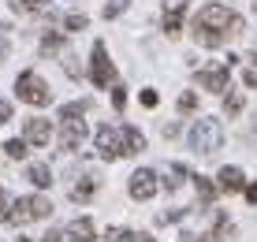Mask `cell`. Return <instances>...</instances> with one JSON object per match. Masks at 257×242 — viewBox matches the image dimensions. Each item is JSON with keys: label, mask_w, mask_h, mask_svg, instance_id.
Masks as SVG:
<instances>
[{"label": "cell", "mask_w": 257, "mask_h": 242, "mask_svg": "<svg viewBox=\"0 0 257 242\" xmlns=\"http://www.w3.org/2000/svg\"><path fill=\"white\" fill-rule=\"evenodd\" d=\"M112 104H116V112H123V104H127V89L123 86H112Z\"/></svg>", "instance_id": "28"}, {"label": "cell", "mask_w": 257, "mask_h": 242, "mask_svg": "<svg viewBox=\"0 0 257 242\" xmlns=\"http://www.w3.org/2000/svg\"><path fill=\"white\" fill-rule=\"evenodd\" d=\"M127 4H131V0H108V4H104V19H116V15H123V12H127Z\"/></svg>", "instance_id": "26"}, {"label": "cell", "mask_w": 257, "mask_h": 242, "mask_svg": "<svg viewBox=\"0 0 257 242\" xmlns=\"http://www.w3.org/2000/svg\"><path fill=\"white\" fill-rule=\"evenodd\" d=\"M60 49H64V34L60 30H52V34L41 38V52H60Z\"/></svg>", "instance_id": "21"}, {"label": "cell", "mask_w": 257, "mask_h": 242, "mask_svg": "<svg viewBox=\"0 0 257 242\" xmlns=\"http://www.w3.org/2000/svg\"><path fill=\"white\" fill-rule=\"evenodd\" d=\"M190 26H209V30H224V34H242V19L231 12V8H224V4H205V8H198V15H194V23Z\"/></svg>", "instance_id": "1"}, {"label": "cell", "mask_w": 257, "mask_h": 242, "mask_svg": "<svg viewBox=\"0 0 257 242\" xmlns=\"http://www.w3.org/2000/svg\"><path fill=\"white\" fill-rule=\"evenodd\" d=\"M242 194H246V201H253V205H257V183H246V186H242Z\"/></svg>", "instance_id": "32"}, {"label": "cell", "mask_w": 257, "mask_h": 242, "mask_svg": "<svg viewBox=\"0 0 257 242\" xmlns=\"http://www.w3.org/2000/svg\"><path fill=\"white\" fill-rule=\"evenodd\" d=\"M123 235H127L123 227H108V235H104V238H108V242H123Z\"/></svg>", "instance_id": "34"}, {"label": "cell", "mask_w": 257, "mask_h": 242, "mask_svg": "<svg viewBox=\"0 0 257 242\" xmlns=\"http://www.w3.org/2000/svg\"><path fill=\"white\" fill-rule=\"evenodd\" d=\"M64 238H67V242H93V220H90V216L71 220L67 231H64Z\"/></svg>", "instance_id": "13"}, {"label": "cell", "mask_w": 257, "mask_h": 242, "mask_svg": "<svg viewBox=\"0 0 257 242\" xmlns=\"http://www.w3.org/2000/svg\"><path fill=\"white\" fill-rule=\"evenodd\" d=\"M242 93H238V89H231V93H227L224 97V108H227V115H238V112H242Z\"/></svg>", "instance_id": "24"}, {"label": "cell", "mask_w": 257, "mask_h": 242, "mask_svg": "<svg viewBox=\"0 0 257 242\" xmlns=\"http://www.w3.org/2000/svg\"><path fill=\"white\" fill-rule=\"evenodd\" d=\"M123 238L127 242H153V235H146V231H127Z\"/></svg>", "instance_id": "30"}, {"label": "cell", "mask_w": 257, "mask_h": 242, "mask_svg": "<svg viewBox=\"0 0 257 242\" xmlns=\"http://www.w3.org/2000/svg\"><path fill=\"white\" fill-rule=\"evenodd\" d=\"M194 190H198V201L205 205V209H212V201H216V186H212L205 175H194Z\"/></svg>", "instance_id": "17"}, {"label": "cell", "mask_w": 257, "mask_h": 242, "mask_svg": "<svg viewBox=\"0 0 257 242\" xmlns=\"http://www.w3.org/2000/svg\"><path fill=\"white\" fill-rule=\"evenodd\" d=\"M190 30H194V41L205 45V49H220V45L227 41L224 30H209V26H190Z\"/></svg>", "instance_id": "14"}, {"label": "cell", "mask_w": 257, "mask_h": 242, "mask_svg": "<svg viewBox=\"0 0 257 242\" xmlns=\"http://www.w3.org/2000/svg\"><path fill=\"white\" fill-rule=\"evenodd\" d=\"M187 175H190V172H187L183 164H168V168H164V186H168V190H179Z\"/></svg>", "instance_id": "19"}, {"label": "cell", "mask_w": 257, "mask_h": 242, "mask_svg": "<svg viewBox=\"0 0 257 242\" xmlns=\"http://www.w3.org/2000/svg\"><path fill=\"white\" fill-rule=\"evenodd\" d=\"M45 4H49V0H12V8H15V12H23V15L45 12Z\"/></svg>", "instance_id": "20"}, {"label": "cell", "mask_w": 257, "mask_h": 242, "mask_svg": "<svg viewBox=\"0 0 257 242\" xmlns=\"http://www.w3.org/2000/svg\"><path fill=\"white\" fill-rule=\"evenodd\" d=\"M8 119H12V104L0 97V123H8Z\"/></svg>", "instance_id": "33"}, {"label": "cell", "mask_w": 257, "mask_h": 242, "mask_svg": "<svg viewBox=\"0 0 257 242\" xmlns=\"http://www.w3.org/2000/svg\"><path fill=\"white\" fill-rule=\"evenodd\" d=\"M64 71H67L71 78H78V75H82V67L75 64V52H64Z\"/></svg>", "instance_id": "27"}, {"label": "cell", "mask_w": 257, "mask_h": 242, "mask_svg": "<svg viewBox=\"0 0 257 242\" xmlns=\"http://www.w3.org/2000/svg\"><path fill=\"white\" fill-rule=\"evenodd\" d=\"M41 242H64V235H60V231H49V235L41 238Z\"/></svg>", "instance_id": "37"}, {"label": "cell", "mask_w": 257, "mask_h": 242, "mask_svg": "<svg viewBox=\"0 0 257 242\" xmlns=\"http://www.w3.org/2000/svg\"><path fill=\"white\" fill-rule=\"evenodd\" d=\"M227 78H231V64H209V67H201L198 71V86L201 89H212V93H224L227 89Z\"/></svg>", "instance_id": "7"}, {"label": "cell", "mask_w": 257, "mask_h": 242, "mask_svg": "<svg viewBox=\"0 0 257 242\" xmlns=\"http://www.w3.org/2000/svg\"><path fill=\"white\" fill-rule=\"evenodd\" d=\"M253 64H257V56H253ZM253 71H257V67H253Z\"/></svg>", "instance_id": "40"}, {"label": "cell", "mask_w": 257, "mask_h": 242, "mask_svg": "<svg viewBox=\"0 0 257 242\" xmlns=\"http://www.w3.org/2000/svg\"><path fill=\"white\" fill-rule=\"evenodd\" d=\"M4 149H8V157H12V160H23L26 153H30V146H26L23 138H12V142H4Z\"/></svg>", "instance_id": "23"}, {"label": "cell", "mask_w": 257, "mask_h": 242, "mask_svg": "<svg viewBox=\"0 0 257 242\" xmlns=\"http://www.w3.org/2000/svg\"><path fill=\"white\" fill-rule=\"evenodd\" d=\"M23 142H26V146H49V142H52V123L49 119H26Z\"/></svg>", "instance_id": "10"}, {"label": "cell", "mask_w": 257, "mask_h": 242, "mask_svg": "<svg viewBox=\"0 0 257 242\" xmlns=\"http://www.w3.org/2000/svg\"><path fill=\"white\" fill-rule=\"evenodd\" d=\"M194 108H198V97H194L190 89H187V93L179 97V112H194Z\"/></svg>", "instance_id": "29"}, {"label": "cell", "mask_w": 257, "mask_h": 242, "mask_svg": "<svg viewBox=\"0 0 257 242\" xmlns=\"http://www.w3.org/2000/svg\"><path fill=\"white\" fill-rule=\"evenodd\" d=\"M8 205H12V201H8V194L0 190V220H8Z\"/></svg>", "instance_id": "35"}, {"label": "cell", "mask_w": 257, "mask_h": 242, "mask_svg": "<svg viewBox=\"0 0 257 242\" xmlns=\"http://www.w3.org/2000/svg\"><path fill=\"white\" fill-rule=\"evenodd\" d=\"M26 179H30L34 186H41V190H45V186H52V172H49V164H30V168H26Z\"/></svg>", "instance_id": "18"}, {"label": "cell", "mask_w": 257, "mask_h": 242, "mask_svg": "<svg viewBox=\"0 0 257 242\" xmlns=\"http://www.w3.org/2000/svg\"><path fill=\"white\" fill-rule=\"evenodd\" d=\"M157 172H149V168H138L135 175H131V183H127V190H131V198L135 201H149L157 194Z\"/></svg>", "instance_id": "8"}, {"label": "cell", "mask_w": 257, "mask_h": 242, "mask_svg": "<svg viewBox=\"0 0 257 242\" xmlns=\"http://www.w3.org/2000/svg\"><path fill=\"white\" fill-rule=\"evenodd\" d=\"M15 93H19V101L34 104V108H45L52 101V89L45 86V78H41L38 71H23V75L15 78Z\"/></svg>", "instance_id": "3"}, {"label": "cell", "mask_w": 257, "mask_h": 242, "mask_svg": "<svg viewBox=\"0 0 257 242\" xmlns=\"http://www.w3.org/2000/svg\"><path fill=\"white\" fill-rule=\"evenodd\" d=\"M97 153H101L104 160H119V157H127L123 153V134L119 127H97Z\"/></svg>", "instance_id": "6"}, {"label": "cell", "mask_w": 257, "mask_h": 242, "mask_svg": "<svg viewBox=\"0 0 257 242\" xmlns=\"http://www.w3.org/2000/svg\"><path fill=\"white\" fill-rule=\"evenodd\" d=\"M4 56H8V41L0 38V60H4Z\"/></svg>", "instance_id": "38"}, {"label": "cell", "mask_w": 257, "mask_h": 242, "mask_svg": "<svg viewBox=\"0 0 257 242\" xmlns=\"http://www.w3.org/2000/svg\"><path fill=\"white\" fill-rule=\"evenodd\" d=\"M82 115H86V101H71L60 108V119H82Z\"/></svg>", "instance_id": "22"}, {"label": "cell", "mask_w": 257, "mask_h": 242, "mask_svg": "<svg viewBox=\"0 0 257 242\" xmlns=\"http://www.w3.org/2000/svg\"><path fill=\"white\" fill-rule=\"evenodd\" d=\"M183 15H187V0H164V30L168 38L183 30Z\"/></svg>", "instance_id": "11"}, {"label": "cell", "mask_w": 257, "mask_h": 242, "mask_svg": "<svg viewBox=\"0 0 257 242\" xmlns=\"http://www.w3.org/2000/svg\"><path fill=\"white\" fill-rule=\"evenodd\" d=\"M246 186V175L238 172V168H220V175H216V190H224V194H238Z\"/></svg>", "instance_id": "12"}, {"label": "cell", "mask_w": 257, "mask_h": 242, "mask_svg": "<svg viewBox=\"0 0 257 242\" xmlns=\"http://www.w3.org/2000/svg\"><path fill=\"white\" fill-rule=\"evenodd\" d=\"M190 146L198 149V153H216L220 146H224V123L220 119H198L190 127Z\"/></svg>", "instance_id": "4"}, {"label": "cell", "mask_w": 257, "mask_h": 242, "mask_svg": "<svg viewBox=\"0 0 257 242\" xmlns=\"http://www.w3.org/2000/svg\"><path fill=\"white\" fill-rule=\"evenodd\" d=\"M90 78H93V86H101V89H108L112 82H116V67H112V60H108V49H104V41H93Z\"/></svg>", "instance_id": "5"}, {"label": "cell", "mask_w": 257, "mask_h": 242, "mask_svg": "<svg viewBox=\"0 0 257 242\" xmlns=\"http://www.w3.org/2000/svg\"><path fill=\"white\" fill-rule=\"evenodd\" d=\"M64 26H67L71 34H75V30H86V26H90V19H86V15H75V12H71V15H64Z\"/></svg>", "instance_id": "25"}, {"label": "cell", "mask_w": 257, "mask_h": 242, "mask_svg": "<svg viewBox=\"0 0 257 242\" xmlns=\"http://www.w3.org/2000/svg\"><path fill=\"white\" fill-rule=\"evenodd\" d=\"M142 104H146V108H157V93L153 89H142Z\"/></svg>", "instance_id": "31"}, {"label": "cell", "mask_w": 257, "mask_h": 242, "mask_svg": "<svg viewBox=\"0 0 257 242\" xmlns=\"http://www.w3.org/2000/svg\"><path fill=\"white\" fill-rule=\"evenodd\" d=\"M86 142V123L82 119H64V131H60V149L64 153H75Z\"/></svg>", "instance_id": "9"}, {"label": "cell", "mask_w": 257, "mask_h": 242, "mask_svg": "<svg viewBox=\"0 0 257 242\" xmlns=\"http://www.w3.org/2000/svg\"><path fill=\"white\" fill-rule=\"evenodd\" d=\"M49 212H52V205L41 194H30V198H19V201L8 205V220L19 223V227L23 223H34V220H49Z\"/></svg>", "instance_id": "2"}, {"label": "cell", "mask_w": 257, "mask_h": 242, "mask_svg": "<svg viewBox=\"0 0 257 242\" xmlns=\"http://www.w3.org/2000/svg\"><path fill=\"white\" fill-rule=\"evenodd\" d=\"M93 194H97V175H82L71 186V201H90Z\"/></svg>", "instance_id": "16"}, {"label": "cell", "mask_w": 257, "mask_h": 242, "mask_svg": "<svg viewBox=\"0 0 257 242\" xmlns=\"http://www.w3.org/2000/svg\"><path fill=\"white\" fill-rule=\"evenodd\" d=\"M119 134H123V153H142L146 149V134H142L138 127H119Z\"/></svg>", "instance_id": "15"}, {"label": "cell", "mask_w": 257, "mask_h": 242, "mask_svg": "<svg viewBox=\"0 0 257 242\" xmlns=\"http://www.w3.org/2000/svg\"><path fill=\"white\" fill-rule=\"evenodd\" d=\"M19 242H30V238H19Z\"/></svg>", "instance_id": "39"}, {"label": "cell", "mask_w": 257, "mask_h": 242, "mask_svg": "<svg viewBox=\"0 0 257 242\" xmlns=\"http://www.w3.org/2000/svg\"><path fill=\"white\" fill-rule=\"evenodd\" d=\"M242 82H246V86H257V71H246V75H242Z\"/></svg>", "instance_id": "36"}]
</instances>
